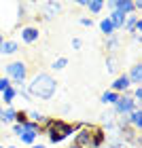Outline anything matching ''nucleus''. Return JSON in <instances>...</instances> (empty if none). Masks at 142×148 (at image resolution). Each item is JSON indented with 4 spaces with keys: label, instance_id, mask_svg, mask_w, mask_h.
Segmentation results:
<instances>
[{
    "label": "nucleus",
    "instance_id": "obj_1",
    "mask_svg": "<svg viewBox=\"0 0 142 148\" xmlns=\"http://www.w3.org/2000/svg\"><path fill=\"white\" fill-rule=\"evenodd\" d=\"M57 91V83L51 74L47 72H38L32 76V80L28 83V95L34 99H51Z\"/></svg>",
    "mask_w": 142,
    "mask_h": 148
},
{
    "label": "nucleus",
    "instance_id": "obj_2",
    "mask_svg": "<svg viewBox=\"0 0 142 148\" xmlns=\"http://www.w3.org/2000/svg\"><path fill=\"white\" fill-rule=\"evenodd\" d=\"M104 140H106L104 129H100L96 125H85V129H81L77 133L74 144L79 148H98V146L104 144Z\"/></svg>",
    "mask_w": 142,
    "mask_h": 148
},
{
    "label": "nucleus",
    "instance_id": "obj_3",
    "mask_svg": "<svg viewBox=\"0 0 142 148\" xmlns=\"http://www.w3.org/2000/svg\"><path fill=\"white\" fill-rule=\"evenodd\" d=\"M79 127H81V125H74V127H72V125L64 123V121H59V119H49V123H47V127H45V133L49 136V142L59 144V142H64L70 133L77 131Z\"/></svg>",
    "mask_w": 142,
    "mask_h": 148
},
{
    "label": "nucleus",
    "instance_id": "obj_4",
    "mask_svg": "<svg viewBox=\"0 0 142 148\" xmlns=\"http://www.w3.org/2000/svg\"><path fill=\"white\" fill-rule=\"evenodd\" d=\"M6 74H9V80H13V83H17L19 87H21L26 83V76H28V66H26L23 62H13L6 66Z\"/></svg>",
    "mask_w": 142,
    "mask_h": 148
},
{
    "label": "nucleus",
    "instance_id": "obj_5",
    "mask_svg": "<svg viewBox=\"0 0 142 148\" xmlns=\"http://www.w3.org/2000/svg\"><path fill=\"white\" fill-rule=\"evenodd\" d=\"M136 110V102L132 95H119V99L112 104V112L114 116H127L130 112Z\"/></svg>",
    "mask_w": 142,
    "mask_h": 148
},
{
    "label": "nucleus",
    "instance_id": "obj_6",
    "mask_svg": "<svg viewBox=\"0 0 142 148\" xmlns=\"http://www.w3.org/2000/svg\"><path fill=\"white\" fill-rule=\"evenodd\" d=\"M38 131H40V127L28 121V123L23 125V131H21V136H19V138H21L23 144H34L36 138H38Z\"/></svg>",
    "mask_w": 142,
    "mask_h": 148
},
{
    "label": "nucleus",
    "instance_id": "obj_7",
    "mask_svg": "<svg viewBox=\"0 0 142 148\" xmlns=\"http://www.w3.org/2000/svg\"><path fill=\"white\" fill-rule=\"evenodd\" d=\"M110 6H112L114 11H121L123 15H132V13L136 11L132 0H114V2H110Z\"/></svg>",
    "mask_w": 142,
    "mask_h": 148
},
{
    "label": "nucleus",
    "instance_id": "obj_8",
    "mask_svg": "<svg viewBox=\"0 0 142 148\" xmlns=\"http://www.w3.org/2000/svg\"><path fill=\"white\" fill-rule=\"evenodd\" d=\"M108 19H110L112 28H114V32H117V30H121V28L125 25V19H127V15H123L121 11H114V9H112V13H110V17H108Z\"/></svg>",
    "mask_w": 142,
    "mask_h": 148
},
{
    "label": "nucleus",
    "instance_id": "obj_9",
    "mask_svg": "<svg viewBox=\"0 0 142 148\" xmlns=\"http://www.w3.org/2000/svg\"><path fill=\"white\" fill-rule=\"evenodd\" d=\"M130 87H132V85H130V78H127V74H121V76L112 83V89H110V91L121 93V91H127Z\"/></svg>",
    "mask_w": 142,
    "mask_h": 148
},
{
    "label": "nucleus",
    "instance_id": "obj_10",
    "mask_svg": "<svg viewBox=\"0 0 142 148\" xmlns=\"http://www.w3.org/2000/svg\"><path fill=\"white\" fill-rule=\"evenodd\" d=\"M38 34H40L38 28H32V25H30V28H23L21 30V40H23V42H28V45H32V42H36V40H38Z\"/></svg>",
    "mask_w": 142,
    "mask_h": 148
},
{
    "label": "nucleus",
    "instance_id": "obj_11",
    "mask_svg": "<svg viewBox=\"0 0 142 148\" xmlns=\"http://www.w3.org/2000/svg\"><path fill=\"white\" fill-rule=\"evenodd\" d=\"M127 78H130V85H136V87H140V83H142V64L132 66V72L127 74Z\"/></svg>",
    "mask_w": 142,
    "mask_h": 148
},
{
    "label": "nucleus",
    "instance_id": "obj_12",
    "mask_svg": "<svg viewBox=\"0 0 142 148\" xmlns=\"http://www.w3.org/2000/svg\"><path fill=\"white\" fill-rule=\"evenodd\" d=\"M127 123H130L134 129H142V110H134V112H130L127 114Z\"/></svg>",
    "mask_w": 142,
    "mask_h": 148
},
{
    "label": "nucleus",
    "instance_id": "obj_13",
    "mask_svg": "<svg viewBox=\"0 0 142 148\" xmlns=\"http://www.w3.org/2000/svg\"><path fill=\"white\" fill-rule=\"evenodd\" d=\"M17 51H19V45L15 40H2V45H0V53L2 55H13Z\"/></svg>",
    "mask_w": 142,
    "mask_h": 148
},
{
    "label": "nucleus",
    "instance_id": "obj_14",
    "mask_svg": "<svg viewBox=\"0 0 142 148\" xmlns=\"http://www.w3.org/2000/svg\"><path fill=\"white\" fill-rule=\"evenodd\" d=\"M59 9H62V4H59V2H47L45 4V11H43L45 19H53L59 13Z\"/></svg>",
    "mask_w": 142,
    "mask_h": 148
},
{
    "label": "nucleus",
    "instance_id": "obj_15",
    "mask_svg": "<svg viewBox=\"0 0 142 148\" xmlns=\"http://www.w3.org/2000/svg\"><path fill=\"white\" fill-rule=\"evenodd\" d=\"M117 99H119V93H114V91H104L102 97H100V102H102V104H114Z\"/></svg>",
    "mask_w": 142,
    "mask_h": 148
},
{
    "label": "nucleus",
    "instance_id": "obj_16",
    "mask_svg": "<svg viewBox=\"0 0 142 148\" xmlns=\"http://www.w3.org/2000/svg\"><path fill=\"white\" fill-rule=\"evenodd\" d=\"M100 30L104 32V36H112L114 34V28H112L110 19H102V21H100Z\"/></svg>",
    "mask_w": 142,
    "mask_h": 148
},
{
    "label": "nucleus",
    "instance_id": "obj_17",
    "mask_svg": "<svg viewBox=\"0 0 142 148\" xmlns=\"http://www.w3.org/2000/svg\"><path fill=\"white\" fill-rule=\"evenodd\" d=\"M15 108H6V110H2V116H0V121L2 123H13L15 121Z\"/></svg>",
    "mask_w": 142,
    "mask_h": 148
},
{
    "label": "nucleus",
    "instance_id": "obj_18",
    "mask_svg": "<svg viewBox=\"0 0 142 148\" xmlns=\"http://www.w3.org/2000/svg\"><path fill=\"white\" fill-rule=\"evenodd\" d=\"M85 6H89L91 13H100V11L104 9V2H102V0H87Z\"/></svg>",
    "mask_w": 142,
    "mask_h": 148
},
{
    "label": "nucleus",
    "instance_id": "obj_19",
    "mask_svg": "<svg viewBox=\"0 0 142 148\" xmlns=\"http://www.w3.org/2000/svg\"><path fill=\"white\" fill-rule=\"evenodd\" d=\"M17 95V89H13V87H9L6 91H2V99H4V104H11L13 99H15Z\"/></svg>",
    "mask_w": 142,
    "mask_h": 148
},
{
    "label": "nucleus",
    "instance_id": "obj_20",
    "mask_svg": "<svg viewBox=\"0 0 142 148\" xmlns=\"http://www.w3.org/2000/svg\"><path fill=\"white\" fill-rule=\"evenodd\" d=\"M30 123H34V125H40V123H45V114H40V112H36V110H32L30 114Z\"/></svg>",
    "mask_w": 142,
    "mask_h": 148
},
{
    "label": "nucleus",
    "instance_id": "obj_21",
    "mask_svg": "<svg viewBox=\"0 0 142 148\" xmlns=\"http://www.w3.org/2000/svg\"><path fill=\"white\" fill-rule=\"evenodd\" d=\"M136 21H138V17H136V15H130V17L125 19V30H127V32H132V34H134V28H136Z\"/></svg>",
    "mask_w": 142,
    "mask_h": 148
},
{
    "label": "nucleus",
    "instance_id": "obj_22",
    "mask_svg": "<svg viewBox=\"0 0 142 148\" xmlns=\"http://www.w3.org/2000/svg\"><path fill=\"white\" fill-rule=\"evenodd\" d=\"M66 66H68V59H66V57H57L55 62H53L51 68H53V70H64Z\"/></svg>",
    "mask_w": 142,
    "mask_h": 148
},
{
    "label": "nucleus",
    "instance_id": "obj_23",
    "mask_svg": "<svg viewBox=\"0 0 142 148\" xmlns=\"http://www.w3.org/2000/svg\"><path fill=\"white\" fill-rule=\"evenodd\" d=\"M28 123V114L21 112V110H17L15 112V125H26Z\"/></svg>",
    "mask_w": 142,
    "mask_h": 148
},
{
    "label": "nucleus",
    "instance_id": "obj_24",
    "mask_svg": "<svg viewBox=\"0 0 142 148\" xmlns=\"http://www.w3.org/2000/svg\"><path fill=\"white\" fill-rule=\"evenodd\" d=\"M117 47H119V38L110 36V38H108V42H106V49L110 51V53H114V51H117Z\"/></svg>",
    "mask_w": 142,
    "mask_h": 148
},
{
    "label": "nucleus",
    "instance_id": "obj_25",
    "mask_svg": "<svg viewBox=\"0 0 142 148\" xmlns=\"http://www.w3.org/2000/svg\"><path fill=\"white\" fill-rule=\"evenodd\" d=\"M9 87H11V80L6 78V76H2V78H0V93H2V91H6Z\"/></svg>",
    "mask_w": 142,
    "mask_h": 148
},
{
    "label": "nucleus",
    "instance_id": "obj_26",
    "mask_svg": "<svg viewBox=\"0 0 142 148\" xmlns=\"http://www.w3.org/2000/svg\"><path fill=\"white\" fill-rule=\"evenodd\" d=\"M106 66H108V72H114V70H117V59H114V57H108Z\"/></svg>",
    "mask_w": 142,
    "mask_h": 148
},
{
    "label": "nucleus",
    "instance_id": "obj_27",
    "mask_svg": "<svg viewBox=\"0 0 142 148\" xmlns=\"http://www.w3.org/2000/svg\"><path fill=\"white\" fill-rule=\"evenodd\" d=\"M138 99L142 102V85L136 87V91H134V102H138Z\"/></svg>",
    "mask_w": 142,
    "mask_h": 148
},
{
    "label": "nucleus",
    "instance_id": "obj_28",
    "mask_svg": "<svg viewBox=\"0 0 142 148\" xmlns=\"http://www.w3.org/2000/svg\"><path fill=\"white\" fill-rule=\"evenodd\" d=\"M81 23H83L85 28H91V25H93V19H91V17H83V19H81Z\"/></svg>",
    "mask_w": 142,
    "mask_h": 148
},
{
    "label": "nucleus",
    "instance_id": "obj_29",
    "mask_svg": "<svg viewBox=\"0 0 142 148\" xmlns=\"http://www.w3.org/2000/svg\"><path fill=\"white\" fill-rule=\"evenodd\" d=\"M13 131H15V136L19 138V136H21V131H23V125H15V127H13Z\"/></svg>",
    "mask_w": 142,
    "mask_h": 148
},
{
    "label": "nucleus",
    "instance_id": "obj_30",
    "mask_svg": "<svg viewBox=\"0 0 142 148\" xmlns=\"http://www.w3.org/2000/svg\"><path fill=\"white\" fill-rule=\"evenodd\" d=\"M72 47H74V49H81V47H83V42H81L79 38H74V40H72Z\"/></svg>",
    "mask_w": 142,
    "mask_h": 148
},
{
    "label": "nucleus",
    "instance_id": "obj_31",
    "mask_svg": "<svg viewBox=\"0 0 142 148\" xmlns=\"http://www.w3.org/2000/svg\"><path fill=\"white\" fill-rule=\"evenodd\" d=\"M30 148H45V146H43V144H32Z\"/></svg>",
    "mask_w": 142,
    "mask_h": 148
},
{
    "label": "nucleus",
    "instance_id": "obj_32",
    "mask_svg": "<svg viewBox=\"0 0 142 148\" xmlns=\"http://www.w3.org/2000/svg\"><path fill=\"white\" fill-rule=\"evenodd\" d=\"M2 40H4V38H2V34H0V45H2Z\"/></svg>",
    "mask_w": 142,
    "mask_h": 148
},
{
    "label": "nucleus",
    "instance_id": "obj_33",
    "mask_svg": "<svg viewBox=\"0 0 142 148\" xmlns=\"http://www.w3.org/2000/svg\"><path fill=\"white\" fill-rule=\"evenodd\" d=\"M0 116H2V106H0Z\"/></svg>",
    "mask_w": 142,
    "mask_h": 148
},
{
    "label": "nucleus",
    "instance_id": "obj_34",
    "mask_svg": "<svg viewBox=\"0 0 142 148\" xmlns=\"http://www.w3.org/2000/svg\"><path fill=\"white\" fill-rule=\"evenodd\" d=\"M11 148H17V146H11Z\"/></svg>",
    "mask_w": 142,
    "mask_h": 148
},
{
    "label": "nucleus",
    "instance_id": "obj_35",
    "mask_svg": "<svg viewBox=\"0 0 142 148\" xmlns=\"http://www.w3.org/2000/svg\"><path fill=\"white\" fill-rule=\"evenodd\" d=\"M0 148H2V146H0Z\"/></svg>",
    "mask_w": 142,
    "mask_h": 148
}]
</instances>
